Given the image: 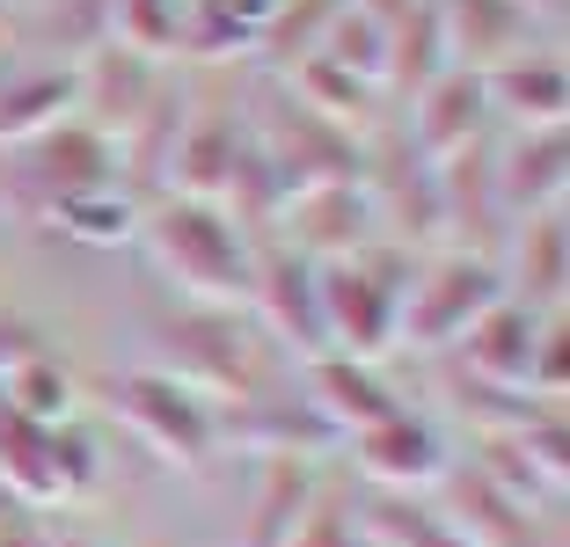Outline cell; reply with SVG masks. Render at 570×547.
<instances>
[{"instance_id": "cell-17", "label": "cell", "mask_w": 570, "mask_h": 547, "mask_svg": "<svg viewBox=\"0 0 570 547\" xmlns=\"http://www.w3.org/2000/svg\"><path fill=\"white\" fill-rule=\"evenodd\" d=\"M242 139H249V125H242V117H227V110H198L184 132H176V161H168V182H184L190 198H213V190H227Z\"/></svg>"}, {"instance_id": "cell-34", "label": "cell", "mask_w": 570, "mask_h": 547, "mask_svg": "<svg viewBox=\"0 0 570 547\" xmlns=\"http://www.w3.org/2000/svg\"><path fill=\"white\" fill-rule=\"evenodd\" d=\"M417 0H358V16H373V22H395V16H410Z\"/></svg>"}, {"instance_id": "cell-10", "label": "cell", "mask_w": 570, "mask_h": 547, "mask_svg": "<svg viewBox=\"0 0 570 547\" xmlns=\"http://www.w3.org/2000/svg\"><path fill=\"white\" fill-rule=\"evenodd\" d=\"M249 299H264V315L278 321V336H293L301 350H330V344H322L315 256H301V249H264V256H256V285H249Z\"/></svg>"}, {"instance_id": "cell-2", "label": "cell", "mask_w": 570, "mask_h": 547, "mask_svg": "<svg viewBox=\"0 0 570 547\" xmlns=\"http://www.w3.org/2000/svg\"><path fill=\"white\" fill-rule=\"evenodd\" d=\"M315 299H322V344H336L344 358H373L395 344L403 321V256H336L315 263Z\"/></svg>"}, {"instance_id": "cell-11", "label": "cell", "mask_w": 570, "mask_h": 547, "mask_svg": "<svg viewBox=\"0 0 570 547\" xmlns=\"http://www.w3.org/2000/svg\"><path fill=\"white\" fill-rule=\"evenodd\" d=\"M285 219H293V249L315 256V263H322V256H336V249H358V241H366V198H358L352 176L293 190V198H285Z\"/></svg>"}, {"instance_id": "cell-25", "label": "cell", "mask_w": 570, "mask_h": 547, "mask_svg": "<svg viewBox=\"0 0 570 547\" xmlns=\"http://www.w3.org/2000/svg\"><path fill=\"white\" fill-rule=\"evenodd\" d=\"M301 102H307V110H322L330 125H344V117L366 110L373 96H366V81H358L352 67H336L330 51H307V59H301Z\"/></svg>"}, {"instance_id": "cell-7", "label": "cell", "mask_w": 570, "mask_h": 547, "mask_svg": "<svg viewBox=\"0 0 570 547\" xmlns=\"http://www.w3.org/2000/svg\"><path fill=\"white\" fill-rule=\"evenodd\" d=\"M563 176H570L563 125H527V132L504 147V161L490 168V190H498V205L512 219H527V212H549V205L563 198Z\"/></svg>"}, {"instance_id": "cell-29", "label": "cell", "mask_w": 570, "mask_h": 547, "mask_svg": "<svg viewBox=\"0 0 570 547\" xmlns=\"http://www.w3.org/2000/svg\"><path fill=\"white\" fill-rule=\"evenodd\" d=\"M110 37L154 59L161 44H184V16L168 0H110Z\"/></svg>"}, {"instance_id": "cell-12", "label": "cell", "mask_w": 570, "mask_h": 547, "mask_svg": "<svg viewBox=\"0 0 570 547\" xmlns=\"http://www.w3.org/2000/svg\"><path fill=\"white\" fill-rule=\"evenodd\" d=\"M483 117H490L483 73H475V67H446L439 81L417 88V153H461V147H475Z\"/></svg>"}, {"instance_id": "cell-4", "label": "cell", "mask_w": 570, "mask_h": 547, "mask_svg": "<svg viewBox=\"0 0 570 547\" xmlns=\"http://www.w3.org/2000/svg\"><path fill=\"white\" fill-rule=\"evenodd\" d=\"M22 176H30V190L45 205L88 198V190H118V147L88 117H59V125H45L22 147Z\"/></svg>"}, {"instance_id": "cell-5", "label": "cell", "mask_w": 570, "mask_h": 547, "mask_svg": "<svg viewBox=\"0 0 570 547\" xmlns=\"http://www.w3.org/2000/svg\"><path fill=\"white\" fill-rule=\"evenodd\" d=\"M118 401H125V416H132L139 431H147L161 452H176V460H205L213 438H219V424L205 416V401L190 395L184 380H168V372H132V380H118Z\"/></svg>"}, {"instance_id": "cell-27", "label": "cell", "mask_w": 570, "mask_h": 547, "mask_svg": "<svg viewBox=\"0 0 570 547\" xmlns=\"http://www.w3.org/2000/svg\"><path fill=\"white\" fill-rule=\"evenodd\" d=\"M330 51H336V67L352 59V73L358 81H381L387 73V22H373V16H358V8H336L330 16Z\"/></svg>"}, {"instance_id": "cell-13", "label": "cell", "mask_w": 570, "mask_h": 547, "mask_svg": "<svg viewBox=\"0 0 570 547\" xmlns=\"http://www.w3.org/2000/svg\"><path fill=\"white\" fill-rule=\"evenodd\" d=\"M483 96H490V110H512L520 125H563L570 73L556 51H520V59H504V67L483 73Z\"/></svg>"}, {"instance_id": "cell-15", "label": "cell", "mask_w": 570, "mask_h": 547, "mask_svg": "<svg viewBox=\"0 0 570 547\" xmlns=\"http://www.w3.org/2000/svg\"><path fill=\"white\" fill-rule=\"evenodd\" d=\"M315 409L330 416L336 431H366L381 416H395V387L373 372L366 358H344V350H315Z\"/></svg>"}, {"instance_id": "cell-33", "label": "cell", "mask_w": 570, "mask_h": 547, "mask_svg": "<svg viewBox=\"0 0 570 547\" xmlns=\"http://www.w3.org/2000/svg\"><path fill=\"white\" fill-rule=\"evenodd\" d=\"M0 547H59V540H51L45 526H30V518H8V526H0Z\"/></svg>"}, {"instance_id": "cell-30", "label": "cell", "mask_w": 570, "mask_h": 547, "mask_svg": "<svg viewBox=\"0 0 570 547\" xmlns=\"http://www.w3.org/2000/svg\"><path fill=\"white\" fill-rule=\"evenodd\" d=\"M285 547H366V533H358L352 504H336V497H307L301 526L285 533Z\"/></svg>"}, {"instance_id": "cell-9", "label": "cell", "mask_w": 570, "mask_h": 547, "mask_svg": "<svg viewBox=\"0 0 570 547\" xmlns=\"http://www.w3.org/2000/svg\"><path fill=\"white\" fill-rule=\"evenodd\" d=\"M352 460L366 467L373 481H387V489H410V481H432L439 467H446V438H439L424 416L395 409V416H381V424H366V431H352Z\"/></svg>"}, {"instance_id": "cell-14", "label": "cell", "mask_w": 570, "mask_h": 547, "mask_svg": "<svg viewBox=\"0 0 570 547\" xmlns=\"http://www.w3.org/2000/svg\"><path fill=\"white\" fill-rule=\"evenodd\" d=\"M563 278H570V241H563V212H527L520 233H512V307L541 315L563 299Z\"/></svg>"}, {"instance_id": "cell-36", "label": "cell", "mask_w": 570, "mask_h": 547, "mask_svg": "<svg viewBox=\"0 0 570 547\" xmlns=\"http://www.w3.org/2000/svg\"><path fill=\"white\" fill-rule=\"evenodd\" d=\"M67 547H81V540H67Z\"/></svg>"}, {"instance_id": "cell-23", "label": "cell", "mask_w": 570, "mask_h": 547, "mask_svg": "<svg viewBox=\"0 0 570 547\" xmlns=\"http://www.w3.org/2000/svg\"><path fill=\"white\" fill-rule=\"evenodd\" d=\"M132 132V176H168V161H176V132H184V96L176 88H154V102L125 125Z\"/></svg>"}, {"instance_id": "cell-24", "label": "cell", "mask_w": 570, "mask_h": 547, "mask_svg": "<svg viewBox=\"0 0 570 547\" xmlns=\"http://www.w3.org/2000/svg\"><path fill=\"white\" fill-rule=\"evenodd\" d=\"M67 395H73V380H67V365L51 358V350H30V358L8 372V409L37 416V424L67 416Z\"/></svg>"}, {"instance_id": "cell-22", "label": "cell", "mask_w": 570, "mask_h": 547, "mask_svg": "<svg viewBox=\"0 0 570 547\" xmlns=\"http://www.w3.org/2000/svg\"><path fill=\"white\" fill-rule=\"evenodd\" d=\"M366 533L373 547H469L461 533L446 526V518H432V511H417V504H403V497H373L366 504Z\"/></svg>"}, {"instance_id": "cell-18", "label": "cell", "mask_w": 570, "mask_h": 547, "mask_svg": "<svg viewBox=\"0 0 570 547\" xmlns=\"http://www.w3.org/2000/svg\"><path fill=\"white\" fill-rule=\"evenodd\" d=\"M81 102V81H73V59H45V67H16L0 73V139L45 132Z\"/></svg>"}, {"instance_id": "cell-26", "label": "cell", "mask_w": 570, "mask_h": 547, "mask_svg": "<svg viewBox=\"0 0 570 547\" xmlns=\"http://www.w3.org/2000/svg\"><path fill=\"white\" fill-rule=\"evenodd\" d=\"M330 16H336L330 0H278V8L264 16V30H256V44H264L271 59H278V67H285V51H293V67H301L307 44H315V37L330 30Z\"/></svg>"}, {"instance_id": "cell-35", "label": "cell", "mask_w": 570, "mask_h": 547, "mask_svg": "<svg viewBox=\"0 0 570 547\" xmlns=\"http://www.w3.org/2000/svg\"><path fill=\"white\" fill-rule=\"evenodd\" d=\"M0 511H8V489H0Z\"/></svg>"}, {"instance_id": "cell-19", "label": "cell", "mask_w": 570, "mask_h": 547, "mask_svg": "<svg viewBox=\"0 0 570 547\" xmlns=\"http://www.w3.org/2000/svg\"><path fill=\"white\" fill-rule=\"evenodd\" d=\"M307 497H315V475H307L301 452H271L264 475H256L249 518H242V547H285V533L301 526Z\"/></svg>"}, {"instance_id": "cell-8", "label": "cell", "mask_w": 570, "mask_h": 547, "mask_svg": "<svg viewBox=\"0 0 570 547\" xmlns=\"http://www.w3.org/2000/svg\"><path fill=\"white\" fill-rule=\"evenodd\" d=\"M73 81H81V102H88V125H96V132H110V125L125 132V125L154 102V88H161L154 67H147V51L118 44V37H102L81 67H73Z\"/></svg>"}, {"instance_id": "cell-6", "label": "cell", "mask_w": 570, "mask_h": 547, "mask_svg": "<svg viewBox=\"0 0 570 547\" xmlns=\"http://www.w3.org/2000/svg\"><path fill=\"white\" fill-rule=\"evenodd\" d=\"M439 22H446V59L475 73L520 59L527 37H534V8L527 0H439Z\"/></svg>"}, {"instance_id": "cell-31", "label": "cell", "mask_w": 570, "mask_h": 547, "mask_svg": "<svg viewBox=\"0 0 570 547\" xmlns=\"http://www.w3.org/2000/svg\"><path fill=\"white\" fill-rule=\"evenodd\" d=\"M563 380H570V336H563V321H549V329L534 336L520 395H549V409H556V401H563Z\"/></svg>"}, {"instance_id": "cell-3", "label": "cell", "mask_w": 570, "mask_h": 547, "mask_svg": "<svg viewBox=\"0 0 570 547\" xmlns=\"http://www.w3.org/2000/svg\"><path fill=\"white\" fill-rule=\"evenodd\" d=\"M504 299V270L490 256H446L417 285H403V321L395 336H410L417 350H446L469 336V321Z\"/></svg>"}, {"instance_id": "cell-20", "label": "cell", "mask_w": 570, "mask_h": 547, "mask_svg": "<svg viewBox=\"0 0 570 547\" xmlns=\"http://www.w3.org/2000/svg\"><path fill=\"white\" fill-rule=\"evenodd\" d=\"M16 481L22 497H59V424H37V416L8 409L0 401V489Z\"/></svg>"}, {"instance_id": "cell-28", "label": "cell", "mask_w": 570, "mask_h": 547, "mask_svg": "<svg viewBox=\"0 0 570 547\" xmlns=\"http://www.w3.org/2000/svg\"><path fill=\"white\" fill-rule=\"evenodd\" d=\"M51 219L73 233V241H88V249H110L125 227H132V205L118 198V190H88V198H67L51 205Z\"/></svg>"}, {"instance_id": "cell-16", "label": "cell", "mask_w": 570, "mask_h": 547, "mask_svg": "<svg viewBox=\"0 0 570 547\" xmlns=\"http://www.w3.org/2000/svg\"><path fill=\"white\" fill-rule=\"evenodd\" d=\"M534 336H541V315H527V307H512V299L483 307V315L469 321V336H461L469 372L475 380H498V387H520L527 358H534Z\"/></svg>"}, {"instance_id": "cell-32", "label": "cell", "mask_w": 570, "mask_h": 547, "mask_svg": "<svg viewBox=\"0 0 570 547\" xmlns=\"http://www.w3.org/2000/svg\"><path fill=\"white\" fill-rule=\"evenodd\" d=\"M30 350H45V344H37V329L16 315V307H0V380H8V372H16Z\"/></svg>"}, {"instance_id": "cell-1", "label": "cell", "mask_w": 570, "mask_h": 547, "mask_svg": "<svg viewBox=\"0 0 570 547\" xmlns=\"http://www.w3.org/2000/svg\"><path fill=\"white\" fill-rule=\"evenodd\" d=\"M147 241H154V256H161L168 278L190 285V292H205V299H227V292H249L256 285L249 233L219 212V205H205V198L161 205V212L147 219Z\"/></svg>"}, {"instance_id": "cell-37", "label": "cell", "mask_w": 570, "mask_h": 547, "mask_svg": "<svg viewBox=\"0 0 570 547\" xmlns=\"http://www.w3.org/2000/svg\"><path fill=\"white\" fill-rule=\"evenodd\" d=\"M366 547H373V540H366Z\"/></svg>"}, {"instance_id": "cell-21", "label": "cell", "mask_w": 570, "mask_h": 547, "mask_svg": "<svg viewBox=\"0 0 570 547\" xmlns=\"http://www.w3.org/2000/svg\"><path fill=\"white\" fill-rule=\"evenodd\" d=\"M161 344L176 350L190 372H205V380H219V387H249V358H242L235 315H176V321H161Z\"/></svg>"}]
</instances>
